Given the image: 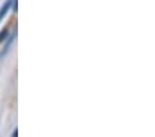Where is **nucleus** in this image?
Segmentation results:
<instances>
[{"label": "nucleus", "instance_id": "f257e3e1", "mask_svg": "<svg viewBox=\"0 0 155 137\" xmlns=\"http://www.w3.org/2000/svg\"><path fill=\"white\" fill-rule=\"evenodd\" d=\"M14 2L15 0H7L6 3L3 4V7H2V10H0V21L3 20L4 17H6V14L10 11V8L13 7V4H14Z\"/></svg>", "mask_w": 155, "mask_h": 137}, {"label": "nucleus", "instance_id": "f03ea898", "mask_svg": "<svg viewBox=\"0 0 155 137\" xmlns=\"http://www.w3.org/2000/svg\"><path fill=\"white\" fill-rule=\"evenodd\" d=\"M6 38H8V29H3L2 32H0V43L3 42Z\"/></svg>", "mask_w": 155, "mask_h": 137}, {"label": "nucleus", "instance_id": "7ed1b4c3", "mask_svg": "<svg viewBox=\"0 0 155 137\" xmlns=\"http://www.w3.org/2000/svg\"><path fill=\"white\" fill-rule=\"evenodd\" d=\"M13 137H18V130H17V129L13 132Z\"/></svg>", "mask_w": 155, "mask_h": 137}]
</instances>
